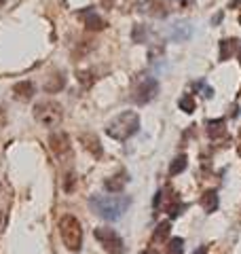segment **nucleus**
Segmentation results:
<instances>
[{
	"mask_svg": "<svg viewBox=\"0 0 241 254\" xmlns=\"http://www.w3.org/2000/svg\"><path fill=\"white\" fill-rule=\"evenodd\" d=\"M91 210L104 220H119L125 210L131 205V199L125 195H93L89 199Z\"/></svg>",
	"mask_w": 241,
	"mask_h": 254,
	"instance_id": "f257e3e1",
	"label": "nucleus"
},
{
	"mask_svg": "<svg viewBox=\"0 0 241 254\" xmlns=\"http://www.w3.org/2000/svg\"><path fill=\"white\" fill-rule=\"evenodd\" d=\"M138 129H140V117L133 110H125V113H120L106 125V133L119 142L129 140L131 136L138 133Z\"/></svg>",
	"mask_w": 241,
	"mask_h": 254,
	"instance_id": "f03ea898",
	"label": "nucleus"
},
{
	"mask_svg": "<svg viewBox=\"0 0 241 254\" xmlns=\"http://www.w3.org/2000/svg\"><path fill=\"white\" fill-rule=\"evenodd\" d=\"M60 235L63 246L70 252H78L80 246H83V227H80V220L72 214H66L60 220Z\"/></svg>",
	"mask_w": 241,
	"mask_h": 254,
	"instance_id": "7ed1b4c3",
	"label": "nucleus"
},
{
	"mask_svg": "<svg viewBox=\"0 0 241 254\" xmlns=\"http://www.w3.org/2000/svg\"><path fill=\"white\" fill-rule=\"evenodd\" d=\"M61 117H63V110H61V106L58 104V102L47 100V102H38V104L34 106V119L45 127L60 125Z\"/></svg>",
	"mask_w": 241,
	"mask_h": 254,
	"instance_id": "20e7f679",
	"label": "nucleus"
},
{
	"mask_svg": "<svg viewBox=\"0 0 241 254\" xmlns=\"http://www.w3.org/2000/svg\"><path fill=\"white\" fill-rule=\"evenodd\" d=\"M95 240L100 242V246L108 254H123L125 252V244L120 240V235L115 231V229H108V227H98L93 231Z\"/></svg>",
	"mask_w": 241,
	"mask_h": 254,
	"instance_id": "39448f33",
	"label": "nucleus"
},
{
	"mask_svg": "<svg viewBox=\"0 0 241 254\" xmlns=\"http://www.w3.org/2000/svg\"><path fill=\"white\" fill-rule=\"evenodd\" d=\"M157 93H159V83L152 76H146L133 89V100H135V104H148V102L157 98Z\"/></svg>",
	"mask_w": 241,
	"mask_h": 254,
	"instance_id": "423d86ee",
	"label": "nucleus"
},
{
	"mask_svg": "<svg viewBox=\"0 0 241 254\" xmlns=\"http://www.w3.org/2000/svg\"><path fill=\"white\" fill-rule=\"evenodd\" d=\"M78 19L85 23L87 30H93V32L104 30V28L108 26L106 19H104L102 15H98V11H95V9H83V11H78Z\"/></svg>",
	"mask_w": 241,
	"mask_h": 254,
	"instance_id": "0eeeda50",
	"label": "nucleus"
},
{
	"mask_svg": "<svg viewBox=\"0 0 241 254\" xmlns=\"http://www.w3.org/2000/svg\"><path fill=\"white\" fill-rule=\"evenodd\" d=\"M49 146H51V150H53V153L58 155V157H66V155H70V150H72L70 138H68L63 131L51 133V136H49Z\"/></svg>",
	"mask_w": 241,
	"mask_h": 254,
	"instance_id": "6e6552de",
	"label": "nucleus"
},
{
	"mask_svg": "<svg viewBox=\"0 0 241 254\" xmlns=\"http://www.w3.org/2000/svg\"><path fill=\"white\" fill-rule=\"evenodd\" d=\"M237 53H241V43L237 38H224V41H220V51H218L220 62H227Z\"/></svg>",
	"mask_w": 241,
	"mask_h": 254,
	"instance_id": "1a4fd4ad",
	"label": "nucleus"
},
{
	"mask_svg": "<svg viewBox=\"0 0 241 254\" xmlns=\"http://www.w3.org/2000/svg\"><path fill=\"white\" fill-rule=\"evenodd\" d=\"M34 93H36V87L30 81H21V83H17L13 87V95H15L17 102H30L32 98H34Z\"/></svg>",
	"mask_w": 241,
	"mask_h": 254,
	"instance_id": "9d476101",
	"label": "nucleus"
},
{
	"mask_svg": "<svg viewBox=\"0 0 241 254\" xmlns=\"http://www.w3.org/2000/svg\"><path fill=\"white\" fill-rule=\"evenodd\" d=\"M80 144L85 146V150H89V153L95 157V159H100L102 157V144H100V140H98V136L95 133H80Z\"/></svg>",
	"mask_w": 241,
	"mask_h": 254,
	"instance_id": "9b49d317",
	"label": "nucleus"
},
{
	"mask_svg": "<svg viewBox=\"0 0 241 254\" xmlns=\"http://www.w3.org/2000/svg\"><path fill=\"white\" fill-rule=\"evenodd\" d=\"M127 182H129V176H127V172H119V174L110 176L106 182H104V187H106L108 193H120V190L125 189Z\"/></svg>",
	"mask_w": 241,
	"mask_h": 254,
	"instance_id": "f8f14e48",
	"label": "nucleus"
},
{
	"mask_svg": "<svg viewBox=\"0 0 241 254\" xmlns=\"http://www.w3.org/2000/svg\"><path fill=\"white\" fill-rule=\"evenodd\" d=\"M224 133H227V121L224 119H212V121H207V136L212 140L222 138Z\"/></svg>",
	"mask_w": 241,
	"mask_h": 254,
	"instance_id": "ddd939ff",
	"label": "nucleus"
},
{
	"mask_svg": "<svg viewBox=\"0 0 241 254\" xmlns=\"http://www.w3.org/2000/svg\"><path fill=\"white\" fill-rule=\"evenodd\" d=\"M201 208H203L207 214H212L218 210V193L212 189V190H205L203 195H201Z\"/></svg>",
	"mask_w": 241,
	"mask_h": 254,
	"instance_id": "4468645a",
	"label": "nucleus"
},
{
	"mask_svg": "<svg viewBox=\"0 0 241 254\" xmlns=\"http://www.w3.org/2000/svg\"><path fill=\"white\" fill-rule=\"evenodd\" d=\"M63 87H66V76H63L61 72H55V74H51L49 81H47L45 91L47 93H58V91L63 89Z\"/></svg>",
	"mask_w": 241,
	"mask_h": 254,
	"instance_id": "2eb2a0df",
	"label": "nucleus"
},
{
	"mask_svg": "<svg viewBox=\"0 0 241 254\" xmlns=\"http://www.w3.org/2000/svg\"><path fill=\"white\" fill-rule=\"evenodd\" d=\"M188 36H190V26L188 23H174L172 26V38L174 41L182 43V41H186Z\"/></svg>",
	"mask_w": 241,
	"mask_h": 254,
	"instance_id": "dca6fc26",
	"label": "nucleus"
},
{
	"mask_svg": "<svg viewBox=\"0 0 241 254\" xmlns=\"http://www.w3.org/2000/svg\"><path fill=\"white\" fill-rule=\"evenodd\" d=\"M146 11L152 15V17H165V15H167V9H165L163 0H148V2H146Z\"/></svg>",
	"mask_w": 241,
	"mask_h": 254,
	"instance_id": "f3484780",
	"label": "nucleus"
},
{
	"mask_svg": "<svg viewBox=\"0 0 241 254\" xmlns=\"http://www.w3.org/2000/svg\"><path fill=\"white\" fill-rule=\"evenodd\" d=\"M170 231H172V222L170 220L159 222L157 229H155V233H152V242H165V237L170 235Z\"/></svg>",
	"mask_w": 241,
	"mask_h": 254,
	"instance_id": "a211bd4d",
	"label": "nucleus"
},
{
	"mask_svg": "<svg viewBox=\"0 0 241 254\" xmlns=\"http://www.w3.org/2000/svg\"><path fill=\"white\" fill-rule=\"evenodd\" d=\"M188 165V157L186 155H180L174 159V163L170 165V176H178V174H182L184 170H186Z\"/></svg>",
	"mask_w": 241,
	"mask_h": 254,
	"instance_id": "6ab92c4d",
	"label": "nucleus"
},
{
	"mask_svg": "<svg viewBox=\"0 0 241 254\" xmlns=\"http://www.w3.org/2000/svg\"><path fill=\"white\" fill-rule=\"evenodd\" d=\"M165 254H184V240L182 237H172L165 246Z\"/></svg>",
	"mask_w": 241,
	"mask_h": 254,
	"instance_id": "aec40b11",
	"label": "nucleus"
},
{
	"mask_svg": "<svg viewBox=\"0 0 241 254\" xmlns=\"http://www.w3.org/2000/svg\"><path fill=\"white\" fill-rule=\"evenodd\" d=\"M178 106H180V108H182L186 115H190L192 110H195V98H192L190 93H184L182 98L178 100Z\"/></svg>",
	"mask_w": 241,
	"mask_h": 254,
	"instance_id": "412c9836",
	"label": "nucleus"
},
{
	"mask_svg": "<svg viewBox=\"0 0 241 254\" xmlns=\"http://www.w3.org/2000/svg\"><path fill=\"white\" fill-rule=\"evenodd\" d=\"M78 81L83 83L85 87H91L93 85V74L87 72V70H83V72H78Z\"/></svg>",
	"mask_w": 241,
	"mask_h": 254,
	"instance_id": "4be33fe9",
	"label": "nucleus"
},
{
	"mask_svg": "<svg viewBox=\"0 0 241 254\" xmlns=\"http://www.w3.org/2000/svg\"><path fill=\"white\" fill-rule=\"evenodd\" d=\"M131 38H133L135 43H144V38H146V30H144L142 26H135V30H133Z\"/></svg>",
	"mask_w": 241,
	"mask_h": 254,
	"instance_id": "5701e85b",
	"label": "nucleus"
},
{
	"mask_svg": "<svg viewBox=\"0 0 241 254\" xmlns=\"http://www.w3.org/2000/svg\"><path fill=\"white\" fill-rule=\"evenodd\" d=\"M195 87H197V89H201V91H203V95H205V98H212V95H214V91H212V87H207L203 81H199V83H195Z\"/></svg>",
	"mask_w": 241,
	"mask_h": 254,
	"instance_id": "b1692460",
	"label": "nucleus"
},
{
	"mask_svg": "<svg viewBox=\"0 0 241 254\" xmlns=\"http://www.w3.org/2000/svg\"><path fill=\"white\" fill-rule=\"evenodd\" d=\"M172 2L176 4V6H180V9H184V6H190L195 0H172Z\"/></svg>",
	"mask_w": 241,
	"mask_h": 254,
	"instance_id": "393cba45",
	"label": "nucleus"
},
{
	"mask_svg": "<svg viewBox=\"0 0 241 254\" xmlns=\"http://www.w3.org/2000/svg\"><path fill=\"white\" fill-rule=\"evenodd\" d=\"M229 6H231V9H237V6H241V0H231Z\"/></svg>",
	"mask_w": 241,
	"mask_h": 254,
	"instance_id": "a878e982",
	"label": "nucleus"
},
{
	"mask_svg": "<svg viewBox=\"0 0 241 254\" xmlns=\"http://www.w3.org/2000/svg\"><path fill=\"white\" fill-rule=\"evenodd\" d=\"M192 254H207V246H201V248H197Z\"/></svg>",
	"mask_w": 241,
	"mask_h": 254,
	"instance_id": "bb28decb",
	"label": "nucleus"
},
{
	"mask_svg": "<svg viewBox=\"0 0 241 254\" xmlns=\"http://www.w3.org/2000/svg\"><path fill=\"white\" fill-rule=\"evenodd\" d=\"M102 4H104V6H106V9H110V6H112V4H115V0H102Z\"/></svg>",
	"mask_w": 241,
	"mask_h": 254,
	"instance_id": "cd10ccee",
	"label": "nucleus"
},
{
	"mask_svg": "<svg viewBox=\"0 0 241 254\" xmlns=\"http://www.w3.org/2000/svg\"><path fill=\"white\" fill-rule=\"evenodd\" d=\"M140 254H159V252H157L155 248H146V250H142Z\"/></svg>",
	"mask_w": 241,
	"mask_h": 254,
	"instance_id": "c85d7f7f",
	"label": "nucleus"
},
{
	"mask_svg": "<svg viewBox=\"0 0 241 254\" xmlns=\"http://www.w3.org/2000/svg\"><path fill=\"white\" fill-rule=\"evenodd\" d=\"M4 125V115H2V110H0V127Z\"/></svg>",
	"mask_w": 241,
	"mask_h": 254,
	"instance_id": "c756f323",
	"label": "nucleus"
},
{
	"mask_svg": "<svg viewBox=\"0 0 241 254\" xmlns=\"http://www.w3.org/2000/svg\"><path fill=\"white\" fill-rule=\"evenodd\" d=\"M2 2H4V0H0V6H2Z\"/></svg>",
	"mask_w": 241,
	"mask_h": 254,
	"instance_id": "7c9ffc66",
	"label": "nucleus"
}]
</instances>
